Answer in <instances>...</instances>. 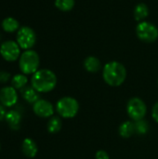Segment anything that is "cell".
Instances as JSON below:
<instances>
[{"label": "cell", "mask_w": 158, "mask_h": 159, "mask_svg": "<svg viewBox=\"0 0 158 159\" xmlns=\"http://www.w3.org/2000/svg\"><path fill=\"white\" fill-rule=\"evenodd\" d=\"M57 76L49 69H39L31 78V86L39 93H47L55 89Z\"/></svg>", "instance_id": "obj_1"}, {"label": "cell", "mask_w": 158, "mask_h": 159, "mask_svg": "<svg viewBox=\"0 0 158 159\" xmlns=\"http://www.w3.org/2000/svg\"><path fill=\"white\" fill-rule=\"evenodd\" d=\"M102 77L107 85L111 87H119L127 78V69L119 61H109L103 67Z\"/></svg>", "instance_id": "obj_2"}, {"label": "cell", "mask_w": 158, "mask_h": 159, "mask_svg": "<svg viewBox=\"0 0 158 159\" xmlns=\"http://www.w3.org/2000/svg\"><path fill=\"white\" fill-rule=\"evenodd\" d=\"M40 65V58L36 51L33 49L24 50L19 59V68L20 72L26 75H34L38 71Z\"/></svg>", "instance_id": "obj_3"}, {"label": "cell", "mask_w": 158, "mask_h": 159, "mask_svg": "<svg viewBox=\"0 0 158 159\" xmlns=\"http://www.w3.org/2000/svg\"><path fill=\"white\" fill-rule=\"evenodd\" d=\"M58 114L63 118H73L79 111V103L73 97H63L56 103Z\"/></svg>", "instance_id": "obj_4"}, {"label": "cell", "mask_w": 158, "mask_h": 159, "mask_svg": "<svg viewBox=\"0 0 158 159\" xmlns=\"http://www.w3.org/2000/svg\"><path fill=\"white\" fill-rule=\"evenodd\" d=\"M136 34L144 43H154L158 38V29L152 22L143 20L137 24Z\"/></svg>", "instance_id": "obj_5"}, {"label": "cell", "mask_w": 158, "mask_h": 159, "mask_svg": "<svg viewBox=\"0 0 158 159\" xmlns=\"http://www.w3.org/2000/svg\"><path fill=\"white\" fill-rule=\"evenodd\" d=\"M16 42L21 49H31L36 43V34L29 26H22L17 32Z\"/></svg>", "instance_id": "obj_6"}, {"label": "cell", "mask_w": 158, "mask_h": 159, "mask_svg": "<svg viewBox=\"0 0 158 159\" xmlns=\"http://www.w3.org/2000/svg\"><path fill=\"white\" fill-rule=\"evenodd\" d=\"M127 112L129 117L136 122L144 118L147 113V106L141 98L134 97L129 101L127 105Z\"/></svg>", "instance_id": "obj_7"}, {"label": "cell", "mask_w": 158, "mask_h": 159, "mask_svg": "<svg viewBox=\"0 0 158 159\" xmlns=\"http://www.w3.org/2000/svg\"><path fill=\"white\" fill-rule=\"evenodd\" d=\"M20 49L21 48L16 41L7 40L0 46V55L5 61L12 62L20 59L21 54Z\"/></svg>", "instance_id": "obj_8"}, {"label": "cell", "mask_w": 158, "mask_h": 159, "mask_svg": "<svg viewBox=\"0 0 158 159\" xmlns=\"http://www.w3.org/2000/svg\"><path fill=\"white\" fill-rule=\"evenodd\" d=\"M19 95L17 89L12 86H5L0 89V103L5 107L10 108L18 102Z\"/></svg>", "instance_id": "obj_9"}, {"label": "cell", "mask_w": 158, "mask_h": 159, "mask_svg": "<svg viewBox=\"0 0 158 159\" xmlns=\"http://www.w3.org/2000/svg\"><path fill=\"white\" fill-rule=\"evenodd\" d=\"M33 111L37 116L42 118H48L54 115V107L52 103L44 99H39L33 104Z\"/></svg>", "instance_id": "obj_10"}, {"label": "cell", "mask_w": 158, "mask_h": 159, "mask_svg": "<svg viewBox=\"0 0 158 159\" xmlns=\"http://www.w3.org/2000/svg\"><path fill=\"white\" fill-rule=\"evenodd\" d=\"M5 121L7 122V126L11 130L17 131L20 129V122H21V114L16 109L9 110L7 115Z\"/></svg>", "instance_id": "obj_11"}, {"label": "cell", "mask_w": 158, "mask_h": 159, "mask_svg": "<svg viewBox=\"0 0 158 159\" xmlns=\"http://www.w3.org/2000/svg\"><path fill=\"white\" fill-rule=\"evenodd\" d=\"M21 152L27 158H34L38 153L36 143L31 138H25L21 143Z\"/></svg>", "instance_id": "obj_12"}, {"label": "cell", "mask_w": 158, "mask_h": 159, "mask_svg": "<svg viewBox=\"0 0 158 159\" xmlns=\"http://www.w3.org/2000/svg\"><path fill=\"white\" fill-rule=\"evenodd\" d=\"M20 96L24 101L31 104H34L40 99L39 92H37L32 86H26L25 88L20 89Z\"/></svg>", "instance_id": "obj_13"}, {"label": "cell", "mask_w": 158, "mask_h": 159, "mask_svg": "<svg viewBox=\"0 0 158 159\" xmlns=\"http://www.w3.org/2000/svg\"><path fill=\"white\" fill-rule=\"evenodd\" d=\"M84 68L86 69L87 72L88 73H97L101 70L102 64L100 60L95 57V56H88L85 59L84 62H83Z\"/></svg>", "instance_id": "obj_14"}, {"label": "cell", "mask_w": 158, "mask_h": 159, "mask_svg": "<svg viewBox=\"0 0 158 159\" xmlns=\"http://www.w3.org/2000/svg\"><path fill=\"white\" fill-rule=\"evenodd\" d=\"M1 26H2L3 30L7 33L18 32V30L20 28L19 21L15 18H12V17H7V18L4 19L1 23Z\"/></svg>", "instance_id": "obj_15"}, {"label": "cell", "mask_w": 158, "mask_h": 159, "mask_svg": "<svg viewBox=\"0 0 158 159\" xmlns=\"http://www.w3.org/2000/svg\"><path fill=\"white\" fill-rule=\"evenodd\" d=\"M149 15V7L144 3L138 4L134 8V18L137 21H143Z\"/></svg>", "instance_id": "obj_16"}, {"label": "cell", "mask_w": 158, "mask_h": 159, "mask_svg": "<svg viewBox=\"0 0 158 159\" xmlns=\"http://www.w3.org/2000/svg\"><path fill=\"white\" fill-rule=\"evenodd\" d=\"M135 132V123L131 121H125L119 127V134L121 137L128 139L130 138Z\"/></svg>", "instance_id": "obj_17"}, {"label": "cell", "mask_w": 158, "mask_h": 159, "mask_svg": "<svg viewBox=\"0 0 158 159\" xmlns=\"http://www.w3.org/2000/svg\"><path fill=\"white\" fill-rule=\"evenodd\" d=\"M11 86L15 89H22L23 88H25L28 84V78L27 75L24 74H17L15 75H13L11 77L10 80Z\"/></svg>", "instance_id": "obj_18"}, {"label": "cell", "mask_w": 158, "mask_h": 159, "mask_svg": "<svg viewBox=\"0 0 158 159\" xmlns=\"http://www.w3.org/2000/svg\"><path fill=\"white\" fill-rule=\"evenodd\" d=\"M61 127H62V123L59 116H51L47 124V129L51 134L60 132L61 129Z\"/></svg>", "instance_id": "obj_19"}, {"label": "cell", "mask_w": 158, "mask_h": 159, "mask_svg": "<svg viewBox=\"0 0 158 159\" xmlns=\"http://www.w3.org/2000/svg\"><path fill=\"white\" fill-rule=\"evenodd\" d=\"M55 7L63 12H68L71 11L74 5H75V1L74 0H55Z\"/></svg>", "instance_id": "obj_20"}, {"label": "cell", "mask_w": 158, "mask_h": 159, "mask_svg": "<svg viewBox=\"0 0 158 159\" xmlns=\"http://www.w3.org/2000/svg\"><path fill=\"white\" fill-rule=\"evenodd\" d=\"M149 131V124L146 120H139L135 122V132L139 135H145Z\"/></svg>", "instance_id": "obj_21"}, {"label": "cell", "mask_w": 158, "mask_h": 159, "mask_svg": "<svg viewBox=\"0 0 158 159\" xmlns=\"http://www.w3.org/2000/svg\"><path fill=\"white\" fill-rule=\"evenodd\" d=\"M11 80V75L7 71H0V84H7Z\"/></svg>", "instance_id": "obj_22"}, {"label": "cell", "mask_w": 158, "mask_h": 159, "mask_svg": "<svg viewBox=\"0 0 158 159\" xmlns=\"http://www.w3.org/2000/svg\"><path fill=\"white\" fill-rule=\"evenodd\" d=\"M95 159H110L108 153L104 150H99L95 154Z\"/></svg>", "instance_id": "obj_23"}, {"label": "cell", "mask_w": 158, "mask_h": 159, "mask_svg": "<svg viewBox=\"0 0 158 159\" xmlns=\"http://www.w3.org/2000/svg\"><path fill=\"white\" fill-rule=\"evenodd\" d=\"M152 116H153L154 120L158 123V102L156 103H155V105L152 109Z\"/></svg>", "instance_id": "obj_24"}, {"label": "cell", "mask_w": 158, "mask_h": 159, "mask_svg": "<svg viewBox=\"0 0 158 159\" xmlns=\"http://www.w3.org/2000/svg\"><path fill=\"white\" fill-rule=\"evenodd\" d=\"M7 111H6V107L4 105H2L0 103V122L3 121L6 118V115H7Z\"/></svg>", "instance_id": "obj_25"}, {"label": "cell", "mask_w": 158, "mask_h": 159, "mask_svg": "<svg viewBox=\"0 0 158 159\" xmlns=\"http://www.w3.org/2000/svg\"><path fill=\"white\" fill-rule=\"evenodd\" d=\"M1 38H2V35H1V34H0V40H1Z\"/></svg>", "instance_id": "obj_26"}, {"label": "cell", "mask_w": 158, "mask_h": 159, "mask_svg": "<svg viewBox=\"0 0 158 159\" xmlns=\"http://www.w3.org/2000/svg\"><path fill=\"white\" fill-rule=\"evenodd\" d=\"M0 149H1V144H0Z\"/></svg>", "instance_id": "obj_27"}]
</instances>
